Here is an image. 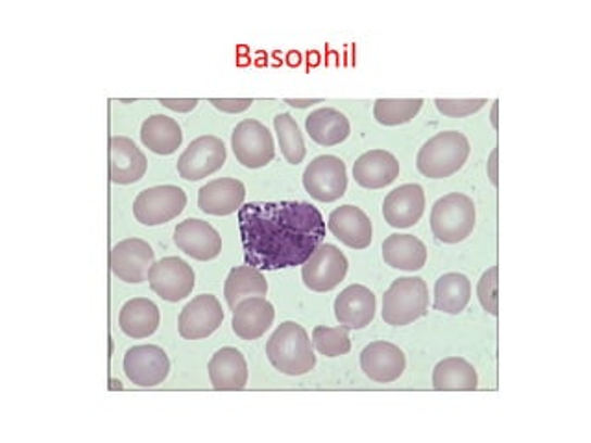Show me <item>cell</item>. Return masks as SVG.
<instances>
[{"instance_id": "19", "label": "cell", "mask_w": 591, "mask_h": 443, "mask_svg": "<svg viewBox=\"0 0 591 443\" xmlns=\"http://www.w3.org/2000/svg\"><path fill=\"white\" fill-rule=\"evenodd\" d=\"M147 155L129 137L110 139V178L113 183H136L147 173Z\"/></svg>"}, {"instance_id": "8", "label": "cell", "mask_w": 591, "mask_h": 443, "mask_svg": "<svg viewBox=\"0 0 591 443\" xmlns=\"http://www.w3.org/2000/svg\"><path fill=\"white\" fill-rule=\"evenodd\" d=\"M231 148L237 161L247 168H263L276 155L271 131L265 124L253 118L237 124V128L231 134Z\"/></svg>"}, {"instance_id": "30", "label": "cell", "mask_w": 591, "mask_h": 443, "mask_svg": "<svg viewBox=\"0 0 591 443\" xmlns=\"http://www.w3.org/2000/svg\"><path fill=\"white\" fill-rule=\"evenodd\" d=\"M471 300V281L464 274H443L435 284V308L440 313L461 314Z\"/></svg>"}, {"instance_id": "7", "label": "cell", "mask_w": 591, "mask_h": 443, "mask_svg": "<svg viewBox=\"0 0 591 443\" xmlns=\"http://www.w3.org/2000/svg\"><path fill=\"white\" fill-rule=\"evenodd\" d=\"M187 194L176 185H160L139 192L134 202V215L142 226H161L181 215Z\"/></svg>"}, {"instance_id": "41", "label": "cell", "mask_w": 591, "mask_h": 443, "mask_svg": "<svg viewBox=\"0 0 591 443\" xmlns=\"http://www.w3.org/2000/svg\"><path fill=\"white\" fill-rule=\"evenodd\" d=\"M492 123H493V126L498 128V102H495V105H493Z\"/></svg>"}, {"instance_id": "23", "label": "cell", "mask_w": 591, "mask_h": 443, "mask_svg": "<svg viewBox=\"0 0 591 443\" xmlns=\"http://www.w3.org/2000/svg\"><path fill=\"white\" fill-rule=\"evenodd\" d=\"M400 176V161L387 150H369L353 165V178L364 189H382Z\"/></svg>"}, {"instance_id": "11", "label": "cell", "mask_w": 591, "mask_h": 443, "mask_svg": "<svg viewBox=\"0 0 591 443\" xmlns=\"http://www.w3.org/2000/svg\"><path fill=\"white\" fill-rule=\"evenodd\" d=\"M226 163V147L215 136H202L187 147L178 160V173L187 181H200Z\"/></svg>"}, {"instance_id": "16", "label": "cell", "mask_w": 591, "mask_h": 443, "mask_svg": "<svg viewBox=\"0 0 591 443\" xmlns=\"http://www.w3.org/2000/svg\"><path fill=\"white\" fill-rule=\"evenodd\" d=\"M376 295L363 284H351L335 300V316L348 331L368 327L376 316Z\"/></svg>"}, {"instance_id": "35", "label": "cell", "mask_w": 591, "mask_h": 443, "mask_svg": "<svg viewBox=\"0 0 591 443\" xmlns=\"http://www.w3.org/2000/svg\"><path fill=\"white\" fill-rule=\"evenodd\" d=\"M499 266H492L490 270L485 271L477 284V295H479L480 305L492 316L499 314Z\"/></svg>"}, {"instance_id": "5", "label": "cell", "mask_w": 591, "mask_h": 443, "mask_svg": "<svg viewBox=\"0 0 591 443\" xmlns=\"http://www.w3.org/2000/svg\"><path fill=\"white\" fill-rule=\"evenodd\" d=\"M475 203L461 192L440 198L432 205L431 229L435 237L445 244H456L468 239L475 229Z\"/></svg>"}, {"instance_id": "28", "label": "cell", "mask_w": 591, "mask_h": 443, "mask_svg": "<svg viewBox=\"0 0 591 443\" xmlns=\"http://www.w3.org/2000/svg\"><path fill=\"white\" fill-rule=\"evenodd\" d=\"M141 141L154 154L171 155L181 147L184 134L174 118L152 115L142 123Z\"/></svg>"}, {"instance_id": "26", "label": "cell", "mask_w": 591, "mask_h": 443, "mask_svg": "<svg viewBox=\"0 0 591 443\" xmlns=\"http://www.w3.org/2000/svg\"><path fill=\"white\" fill-rule=\"evenodd\" d=\"M160 321V308L144 298H136L124 303L118 314V326L129 339H147L158 331Z\"/></svg>"}, {"instance_id": "17", "label": "cell", "mask_w": 591, "mask_h": 443, "mask_svg": "<svg viewBox=\"0 0 591 443\" xmlns=\"http://www.w3.org/2000/svg\"><path fill=\"white\" fill-rule=\"evenodd\" d=\"M425 192L422 185H401L388 192L382 203V216L392 228H413L424 216Z\"/></svg>"}, {"instance_id": "10", "label": "cell", "mask_w": 591, "mask_h": 443, "mask_svg": "<svg viewBox=\"0 0 591 443\" xmlns=\"http://www.w3.org/2000/svg\"><path fill=\"white\" fill-rule=\"evenodd\" d=\"M348 274V258L339 248L320 244L303 265V283L314 292H329L344 281Z\"/></svg>"}, {"instance_id": "6", "label": "cell", "mask_w": 591, "mask_h": 443, "mask_svg": "<svg viewBox=\"0 0 591 443\" xmlns=\"http://www.w3.org/2000/svg\"><path fill=\"white\" fill-rule=\"evenodd\" d=\"M303 187L318 202H337L348 189L344 161L337 155H320L311 161L303 173Z\"/></svg>"}, {"instance_id": "15", "label": "cell", "mask_w": 591, "mask_h": 443, "mask_svg": "<svg viewBox=\"0 0 591 443\" xmlns=\"http://www.w3.org/2000/svg\"><path fill=\"white\" fill-rule=\"evenodd\" d=\"M174 242L181 252L197 261H213L222 252V237L210 221L187 218L174 229Z\"/></svg>"}, {"instance_id": "38", "label": "cell", "mask_w": 591, "mask_h": 443, "mask_svg": "<svg viewBox=\"0 0 591 443\" xmlns=\"http://www.w3.org/2000/svg\"><path fill=\"white\" fill-rule=\"evenodd\" d=\"M160 104L165 105L168 110L178 111V113H187L192 111L198 105L197 99H160Z\"/></svg>"}, {"instance_id": "40", "label": "cell", "mask_w": 591, "mask_h": 443, "mask_svg": "<svg viewBox=\"0 0 591 443\" xmlns=\"http://www.w3.org/2000/svg\"><path fill=\"white\" fill-rule=\"evenodd\" d=\"M490 179L493 185H498V150H493L490 157Z\"/></svg>"}, {"instance_id": "34", "label": "cell", "mask_w": 591, "mask_h": 443, "mask_svg": "<svg viewBox=\"0 0 591 443\" xmlns=\"http://www.w3.org/2000/svg\"><path fill=\"white\" fill-rule=\"evenodd\" d=\"M313 345L324 357L335 358L351 351L350 334L345 327H314Z\"/></svg>"}, {"instance_id": "18", "label": "cell", "mask_w": 591, "mask_h": 443, "mask_svg": "<svg viewBox=\"0 0 591 443\" xmlns=\"http://www.w3.org/2000/svg\"><path fill=\"white\" fill-rule=\"evenodd\" d=\"M364 376L376 382H394L406 368L405 353L390 342H372L361 353Z\"/></svg>"}, {"instance_id": "2", "label": "cell", "mask_w": 591, "mask_h": 443, "mask_svg": "<svg viewBox=\"0 0 591 443\" xmlns=\"http://www.w3.org/2000/svg\"><path fill=\"white\" fill-rule=\"evenodd\" d=\"M266 357L285 376H305L316 364L313 340L296 321H284L266 342Z\"/></svg>"}, {"instance_id": "20", "label": "cell", "mask_w": 591, "mask_h": 443, "mask_svg": "<svg viewBox=\"0 0 591 443\" xmlns=\"http://www.w3.org/2000/svg\"><path fill=\"white\" fill-rule=\"evenodd\" d=\"M247 189L239 179L221 178L203 185L198 192V207L208 215L228 216L239 213Z\"/></svg>"}, {"instance_id": "31", "label": "cell", "mask_w": 591, "mask_h": 443, "mask_svg": "<svg viewBox=\"0 0 591 443\" xmlns=\"http://www.w3.org/2000/svg\"><path fill=\"white\" fill-rule=\"evenodd\" d=\"M266 292H268V283H266L263 271L250 265L234 268V270L229 271L226 284H224V295H226V302H228L231 311L242 300L266 295Z\"/></svg>"}, {"instance_id": "25", "label": "cell", "mask_w": 591, "mask_h": 443, "mask_svg": "<svg viewBox=\"0 0 591 443\" xmlns=\"http://www.w3.org/2000/svg\"><path fill=\"white\" fill-rule=\"evenodd\" d=\"M382 258L395 270H419L427 263V248L414 235L394 233L382 242Z\"/></svg>"}, {"instance_id": "22", "label": "cell", "mask_w": 591, "mask_h": 443, "mask_svg": "<svg viewBox=\"0 0 591 443\" xmlns=\"http://www.w3.org/2000/svg\"><path fill=\"white\" fill-rule=\"evenodd\" d=\"M276 311L263 295L247 298L234 308V332L242 340H257L271 329Z\"/></svg>"}, {"instance_id": "36", "label": "cell", "mask_w": 591, "mask_h": 443, "mask_svg": "<svg viewBox=\"0 0 591 443\" xmlns=\"http://www.w3.org/2000/svg\"><path fill=\"white\" fill-rule=\"evenodd\" d=\"M438 111L445 115V117H468V115H474L477 111L482 110L485 105L488 104V100H442L438 99L437 102Z\"/></svg>"}, {"instance_id": "29", "label": "cell", "mask_w": 591, "mask_h": 443, "mask_svg": "<svg viewBox=\"0 0 591 443\" xmlns=\"http://www.w3.org/2000/svg\"><path fill=\"white\" fill-rule=\"evenodd\" d=\"M432 387L438 392H471L479 387V377L468 360L461 357L443 358L432 371Z\"/></svg>"}, {"instance_id": "1", "label": "cell", "mask_w": 591, "mask_h": 443, "mask_svg": "<svg viewBox=\"0 0 591 443\" xmlns=\"http://www.w3.org/2000/svg\"><path fill=\"white\" fill-rule=\"evenodd\" d=\"M237 216L244 261L261 271L303 266L326 239V220L307 202L247 203Z\"/></svg>"}, {"instance_id": "37", "label": "cell", "mask_w": 591, "mask_h": 443, "mask_svg": "<svg viewBox=\"0 0 591 443\" xmlns=\"http://www.w3.org/2000/svg\"><path fill=\"white\" fill-rule=\"evenodd\" d=\"M211 104L224 113H242L253 104L252 99H211Z\"/></svg>"}, {"instance_id": "24", "label": "cell", "mask_w": 591, "mask_h": 443, "mask_svg": "<svg viewBox=\"0 0 591 443\" xmlns=\"http://www.w3.org/2000/svg\"><path fill=\"white\" fill-rule=\"evenodd\" d=\"M208 369H210L211 384L218 392H234L247 387V358L235 347H222L216 351Z\"/></svg>"}, {"instance_id": "12", "label": "cell", "mask_w": 591, "mask_h": 443, "mask_svg": "<svg viewBox=\"0 0 591 443\" xmlns=\"http://www.w3.org/2000/svg\"><path fill=\"white\" fill-rule=\"evenodd\" d=\"M154 263V250L147 240H123L110 253L111 271L124 283H144Z\"/></svg>"}, {"instance_id": "9", "label": "cell", "mask_w": 591, "mask_h": 443, "mask_svg": "<svg viewBox=\"0 0 591 443\" xmlns=\"http://www.w3.org/2000/svg\"><path fill=\"white\" fill-rule=\"evenodd\" d=\"M148 283L165 302L176 303L192 294L197 277L192 266L184 258L165 257L152 265L148 271Z\"/></svg>"}, {"instance_id": "13", "label": "cell", "mask_w": 591, "mask_h": 443, "mask_svg": "<svg viewBox=\"0 0 591 443\" xmlns=\"http://www.w3.org/2000/svg\"><path fill=\"white\" fill-rule=\"evenodd\" d=\"M171 371V360L160 345H136L124 355V374L137 387H158Z\"/></svg>"}, {"instance_id": "3", "label": "cell", "mask_w": 591, "mask_h": 443, "mask_svg": "<svg viewBox=\"0 0 591 443\" xmlns=\"http://www.w3.org/2000/svg\"><path fill=\"white\" fill-rule=\"evenodd\" d=\"M469 152L468 137L455 129L442 131L419 148L416 166L425 178H450L468 161Z\"/></svg>"}, {"instance_id": "4", "label": "cell", "mask_w": 591, "mask_h": 443, "mask_svg": "<svg viewBox=\"0 0 591 443\" xmlns=\"http://www.w3.org/2000/svg\"><path fill=\"white\" fill-rule=\"evenodd\" d=\"M429 311V289L422 277H400L382 295V320L403 327Z\"/></svg>"}, {"instance_id": "27", "label": "cell", "mask_w": 591, "mask_h": 443, "mask_svg": "<svg viewBox=\"0 0 591 443\" xmlns=\"http://www.w3.org/2000/svg\"><path fill=\"white\" fill-rule=\"evenodd\" d=\"M305 128L311 139L320 147H337L350 137V121L344 113L332 107L316 110L305 118Z\"/></svg>"}, {"instance_id": "14", "label": "cell", "mask_w": 591, "mask_h": 443, "mask_svg": "<svg viewBox=\"0 0 591 443\" xmlns=\"http://www.w3.org/2000/svg\"><path fill=\"white\" fill-rule=\"evenodd\" d=\"M224 311L215 295H197L179 314V334L187 340L208 339L222 326Z\"/></svg>"}, {"instance_id": "39", "label": "cell", "mask_w": 591, "mask_h": 443, "mask_svg": "<svg viewBox=\"0 0 591 443\" xmlns=\"http://www.w3.org/2000/svg\"><path fill=\"white\" fill-rule=\"evenodd\" d=\"M287 104L292 105V107H300V110H303V107H309V105L314 104H320L322 100L314 99V100H292L287 99L285 100Z\"/></svg>"}, {"instance_id": "32", "label": "cell", "mask_w": 591, "mask_h": 443, "mask_svg": "<svg viewBox=\"0 0 591 443\" xmlns=\"http://www.w3.org/2000/svg\"><path fill=\"white\" fill-rule=\"evenodd\" d=\"M274 128H276L279 148L285 160L289 161L290 165H300L305 160L307 150H305L302 131L298 128L294 118L290 117L289 113H281L274 118Z\"/></svg>"}, {"instance_id": "33", "label": "cell", "mask_w": 591, "mask_h": 443, "mask_svg": "<svg viewBox=\"0 0 591 443\" xmlns=\"http://www.w3.org/2000/svg\"><path fill=\"white\" fill-rule=\"evenodd\" d=\"M422 105H424L422 99H379L374 104V117L382 126H398V124L411 123L418 115Z\"/></svg>"}, {"instance_id": "21", "label": "cell", "mask_w": 591, "mask_h": 443, "mask_svg": "<svg viewBox=\"0 0 591 443\" xmlns=\"http://www.w3.org/2000/svg\"><path fill=\"white\" fill-rule=\"evenodd\" d=\"M329 229L342 244L353 250H364L372 244V220L355 205H342L332 211L329 215Z\"/></svg>"}]
</instances>
